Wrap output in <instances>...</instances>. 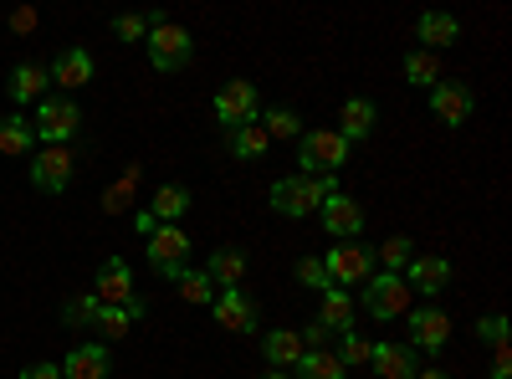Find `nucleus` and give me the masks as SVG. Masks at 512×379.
<instances>
[{
    "mask_svg": "<svg viewBox=\"0 0 512 379\" xmlns=\"http://www.w3.org/2000/svg\"><path fill=\"white\" fill-rule=\"evenodd\" d=\"M333 190H338V180H328V175H277L267 200L282 221H303V216H318V205Z\"/></svg>",
    "mask_w": 512,
    "mask_h": 379,
    "instance_id": "obj_1",
    "label": "nucleus"
},
{
    "mask_svg": "<svg viewBox=\"0 0 512 379\" xmlns=\"http://www.w3.org/2000/svg\"><path fill=\"white\" fill-rule=\"evenodd\" d=\"M354 144L338 134V129H303V139H297V175H338L349 164Z\"/></svg>",
    "mask_w": 512,
    "mask_h": 379,
    "instance_id": "obj_2",
    "label": "nucleus"
},
{
    "mask_svg": "<svg viewBox=\"0 0 512 379\" xmlns=\"http://www.w3.org/2000/svg\"><path fill=\"white\" fill-rule=\"evenodd\" d=\"M144 257H149L154 277L180 282V277L190 272L195 241H190V231H180V226H154V231H149V246H144Z\"/></svg>",
    "mask_w": 512,
    "mask_h": 379,
    "instance_id": "obj_3",
    "label": "nucleus"
},
{
    "mask_svg": "<svg viewBox=\"0 0 512 379\" xmlns=\"http://www.w3.org/2000/svg\"><path fill=\"white\" fill-rule=\"evenodd\" d=\"M144 47H149L154 72H185L190 57H195V36L180 21H154L149 36H144Z\"/></svg>",
    "mask_w": 512,
    "mask_h": 379,
    "instance_id": "obj_4",
    "label": "nucleus"
},
{
    "mask_svg": "<svg viewBox=\"0 0 512 379\" xmlns=\"http://www.w3.org/2000/svg\"><path fill=\"white\" fill-rule=\"evenodd\" d=\"M77 123H82V108L72 98H41L31 113L36 144H47V149H67L77 139Z\"/></svg>",
    "mask_w": 512,
    "mask_h": 379,
    "instance_id": "obj_5",
    "label": "nucleus"
},
{
    "mask_svg": "<svg viewBox=\"0 0 512 379\" xmlns=\"http://www.w3.org/2000/svg\"><path fill=\"white\" fill-rule=\"evenodd\" d=\"M323 272H328V282L333 287H364L369 277H374V251L369 246H359V241H333L328 251H323Z\"/></svg>",
    "mask_w": 512,
    "mask_h": 379,
    "instance_id": "obj_6",
    "label": "nucleus"
},
{
    "mask_svg": "<svg viewBox=\"0 0 512 379\" xmlns=\"http://www.w3.org/2000/svg\"><path fill=\"white\" fill-rule=\"evenodd\" d=\"M359 298H364V313L379 318V323H395V318L410 313V287H405V277H395V272H374V277L359 287Z\"/></svg>",
    "mask_w": 512,
    "mask_h": 379,
    "instance_id": "obj_7",
    "label": "nucleus"
},
{
    "mask_svg": "<svg viewBox=\"0 0 512 379\" xmlns=\"http://www.w3.org/2000/svg\"><path fill=\"white\" fill-rule=\"evenodd\" d=\"M210 108H216V123H226V134H231V129H246V123L262 118V98H256V82H246V77L226 82Z\"/></svg>",
    "mask_w": 512,
    "mask_h": 379,
    "instance_id": "obj_8",
    "label": "nucleus"
},
{
    "mask_svg": "<svg viewBox=\"0 0 512 379\" xmlns=\"http://www.w3.org/2000/svg\"><path fill=\"white\" fill-rule=\"evenodd\" d=\"M472 113H477V93L466 88V82L441 77L431 88V118L441 123V129H461V123H472Z\"/></svg>",
    "mask_w": 512,
    "mask_h": 379,
    "instance_id": "obj_9",
    "label": "nucleus"
},
{
    "mask_svg": "<svg viewBox=\"0 0 512 379\" xmlns=\"http://www.w3.org/2000/svg\"><path fill=\"white\" fill-rule=\"evenodd\" d=\"M318 221H323V231H328L333 241H359V236H364V205H359L354 195H344V190H333V195L318 205Z\"/></svg>",
    "mask_w": 512,
    "mask_h": 379,
    "instance_id": "obj_10",
    "label": "nucleus"
},
{
    "mask_svg": "<svg viewBox=\"0 0 512 379\" xmlns=\"http://www.w3.org/2000/svg\"><path fill=\"white\" fill-rule=\"evenodd\" d=\"M405 333H410V349L441 354L446 339H451V318H446L436 303H425V308H410V313H405Z\"/></svg>",
    "mask_w": 512,
    "mask_h": 379,
    "instance_id": "obj_11",
    "label": "nucleus"
},
{
    "mask_svg": "<svg viewBox=\"0 0 512 379\" xmlns=\"http://www.w3.org/2000/svg\"><path fill=\"white\" fill-rule=\"evenodd\" d=\"M210 318H216V328H226V333H256V303L246 298V287H221L216 292V303H210Z\"/></svg>",
    "mask_w": 512,
    "mask_h": 379,
    "instance_id": "obj_12",
    "label": "nucleus"
},
{
    "mask_svg": "<svg viewBox=\"0 0 512 379\" xmlns=\"http://www.w3.org/2000/svg\"><path fill=\"white\" fill-rule=\"evenodd\" d=\"M405 287L420 292V298H441V292L451 287V262L436 257V251H415L410 267H405Z\"/></svg>",
    "mask_w": 512,
    "mask_h": 379,
    "instance_id": "obj_13",
    "label": "nucleus"
},
{
    "mask_svg": "<svg viewBox=\"0 0 512 379\" xmlns=\"http://www.w3.org/2000/svg\"><path fill=\"white\" fill-rule=\"evenodd\" d=\"M31 185L41 195H62L72 185V149H36L31 154Z\"/></svg>",
    "mask_w": 512,
    "mask_h": 379,
    "instance_id": "obj_14",
    "label": "nucleus"
},
{
    "mask_svg": "<svg viewBox=\"0 0 512 379\" xmlns=\"http://www.w3.org/2000/svg\"><path fill=\"white\" fill-rule=\"evenodd\" d=\"M93 72H98V62H93V52H82V47H67V52H57V57H52V67H47L52 88H62L67 98H72L77 88H88V82H93Z\"/></svg>",
    "mask_w": 512,
    "mask_h": 379,
    "instance_id": "obj_15",
    "label": "nucleus"
},
{
    "mask_svg": "<svg viewBox=\"0 0 512 379\" xmlns=\"http://www.w3.org/2000/svg\"><path fill=\"white\" fill-rule=\"evenodd\" d=\"M415 41H420V52H436V57H441L446 47H456V41H461V21L446 16V11H420Z\"/></svg>",
    "mask_w": 512,
    "mask_h": 379,
    "instance_id": "obj_16",
    "label": "nucleus"
},
{
    "mask_svg": "<svg viewBox=\"0 0 512 379\" xmlns=\"http://www.w3.org/2000/svg\"><path fill=\"white\" fill-rule=\"evenodd\" d=\"M93 292H98V303H134L139 292H134V267H128L123 257H108L93 277Z\"/></svg>",
    "mask_w": 512,
    "mask_h": 379,
    "instance_id": "obj_17",
    "label": "nucleus"
},
{
    "mask_svg": "<svg viewBox=\"0 0 512 379\" xmlns=\"http://www.w3.org/2000/svg\"><path fill=\"white\" fill-rule=\"evenodd\" d=\"M313 323L328 328L333 339H338V333H349V328H354V292L323 287V292H318V318H313Z\"/></svg>",
    "mask_w": 512,
    "mask_h": 379,
    "instance_id": "obj_18",
    "label": "nucleus"
},
{
    "mask_svg": "<svg viewBox=\"0 0 512 379\" xmlns=\"http://www.w3.org/2000/svg\"><path fill=\"white\" fill-rule=\"evenodd\" d=\"M246 267H251V262H246V251H241V246H216V251L205 257L200 272L216 282V292H221V287H241V282H246Z\"/></svg>",
    "mask_w": 512,
    "mask_h": 379,
    "instance_id": "obj_19",
    "label": "nucleus"
},
{
    "mask_svg": "<svg viewBox=\"0 0 512 379\" xmlns=\"http://www.w3.org/2000/svg\"><path fill=\"white\" fill-rule=\"evenodd\" d=\"M369 369H374L379 379H415L420 359H415L410 344H374V349H369Z\"/></svg>",
    "mask_w": 512,
    "mask_h": 379,
    "instance_id": "obj_20",
    "label": "nucleus"
},
{
    "mask_svg": "<svg viewBox=\"0 0 512 379\" xmlns=\"http://www.w3.org/2000/svg\"><path fill=\"white\" fill-rule=\"evenodd\" d=\"M113 359L103 344H72L67 359H62V379H108Z\"/></svg>",
    "mask_w": 512,
    "mask_h": 379,
    "instance_id": "obj_21",
    "label": "nucleus"
},
{
    "mask_svg": "<svg viewBox=\"0 0 512 379\" xmlns=\"http://www.w3.org/2000/svg\"><path fill=\"white\" fill-rule=\"evenodd\" d=\"M374 123H379L374 98H344V108H338V134H344L349 144H364L374 134Z\"/></svg>",
    "mask_w": 512,
    "mask_h": 379,
    "instance_id": "obj_22",
    "label": "nucleus"
},
{
    "mask_svg": "<svg viewBox=\"0 0 512 379\" xmlns=\"http://www.w3.org/2000/svg\"><path fill=\"white\" fill-rule=\"evenodd\" d=\"M144 313H149V303H144V298H134V303H103L93 328L103 333V339H113V344H118V339H128V328H134Z\"/></svg>",
    "mask_w": 512,
    "mask_h": 379,
    "instance_id": "obj_23",
    "label": "nucleus"
},
{
    "mask_svg": "<svg viewBox=\"0 0 512 379\" xmlns=\"http://www.w3.org/2000/svg\"><path fill=\"white\" fill-rule=\"evenodd\" d=\"M47 88H52V77H47V67H36V62H16V72H11V103H16V113L26 108V103H41L47 98Z\"/></svg>",
    "mask_w": 512,
    "mask_h": 379,
    "instance_id": "obj_24",
    "label": "nucleus"
},
{
    "mask_svg": "<svg viewBox=\"0 0 512 379\" xmlns=\"http://www.w3.org/2000/svg\"><path fill=\"white\" fill-rule=\"evenodd\" d=\"M190 205H195L190 185H159L149 200V216H154V226H180V216H190Z\"/></svg>",
    "mask_w": 512,
    "mask_h": 379,
    "instance_id": "obj_25",
    "label": "nucleus"
},
{
    "mask_svg": "<svg viewBox=\"0 0 512 379\" xmlns=\"http://www.w3.org/2000/svg\"><path fill=\"white\" fill-rule=\"evenodd\" d=\"M0 154H11V159H31L36 154V129H31L26 113L0 118Z\"/></svg>",
    "mask_w": 512,
    "mask_h": 379,
    "instance_id": "obj_26",
    "label": "nucleus"
},
{
    "mask_svg": "<svg viewBox=\"0 0 512 379\" xmlns=\"http://www.w3.org/2000/svg\"><path fill=\"white\" fill-rule=\"evenodd\" d=\"M262 354H267V364L272 369H292L297 359H303V333H297V328H272L267 333V339H262Z\"/></svg>",
    "mask_w": 512,
    "mask_h": 379,
    "instance_id": "obj_27",
    "label": "nucleus"
},
{
    "mask_svg": "<svg viewBox=\"0 0 512 379\" xmlns=\"http://www.w3.org/2000/svg\"><path fill=\"white\" fill-rule=\"evenodd\" d=\"M292 369H297L292 379H349V369L338 364L333 349H303V359H297Z\"/></svg>",
    "mask_w": 512,
    "mask_h": 379,
    "instance_id": "obj_28",
    "label": "nucleus"
},
{
    "mask_svg": "<svg viewBox=\"0 0 512 379\" xmlns=\"http://www.w3.org/2000/svg\"><path fill=\"white\" fill-rule=\"evenodd\" d=\"M441 77H446V72H441V57H436V52H420V47L405 52V82H415V88L431 93Z\"/></svg>",
    "mask_w": 512,
    "mask_h": 379,
    "instance_id": "obj_29",
    "label": "nucleus"
},
{
    "mask_svg": "<svg viewBox=\"0 0 512 379\" xmlns=\"http://www.w3.org/2000/svg\"><path fill=\"white\" fill-rule=\"evenodd\" d=\"M256 123H262L267 139H303V113L297 108H267Z\"/></svg>",
    "mask_w": 512,
    "mask_h": 379,
    "instance_id": "obj_30",
    "label": "nucleus"
},
{
    "mask_svg": "<svg viewBox=\"0 0 512 379\" xmlns=\"http://www.w3.org/2000/svg\"><path fill=\"white\" fill-rule=\"evenodd\" d=\"M226 144H231V154H236V159H262V154L272 149V139L262 134V123H246V129H231V134H226Z\"/></svg>",
    "mask_w": 512,
    "mask_h": 379,
    "instance_id": "obj_31",
    "label": "nucleus"
},
{
    "mask_svg": "<svg viewBox=\"0 0 512 379\" xmlns=\"http://www.w3.org/2000/svg\"><path fill=\"white\" fill-rule=\"evenodd\" d=\"M410 257H415V241H410V236H390V241L374 251V262H379L384 272H395V277L410 267Z\"/></svg>",
    "mask_w": 512,
    "mask_h": 379,
    "instance_id": "obj_32",
    "label": "nucleus"
},
{
    "mask_svg": "<svg viewBox=\"0 0 512 379\" xmlns=\"http://www.w3.org/2000/svg\"><path fill=\"white\" fill-rule=\"evenodd\" d=\"M98 308H103V303H98V292L88 287V292H77V298L62 303V318H67L72 328H93V323H98Z\"/></svg>",
    "mask_w": 512,
    "mask_h": 379,
    "instance_id": "obj_33",
    "label": "nucleus"
},
{
    "mask_svg": "<svg viewBox=\"0 0 512 379\" xmlns=\"http://www.w3.org/2000/svg\"><path fill=\"white\" fill-rule=\"evenodd\" d=\"M175 287H180V298H185L190 308H210V303H216V282H210L205 272H185Z\"/></svg>",
    "mask_w": 512,
    "mask_h": 379,
    "instance_id": "obj_34",
    "label": "nucleus"
},
{
    "mask_svg": "<svg viewBox=\"0 0 512 379\" xmlns=\"http://www.w3.org/2000/svg\"><path fill=\"white\" fill-rule=\"evenodd\" d=\"M369 339H364V333L359 328H349V333H338V364H344V369H364L369 364Z\"/></svg>",
    "mask_w": 512,
    "mask_h": 379,
    "instance_id": "obj_35",
    "label": "nucleus"
},
{
    "mask_svg": "<svg viewBox=\"0 0 512 379\" xmlns=\"http://www.w3.org/2000/svg\"><path fill=\"white\" fill-rule=\"evenodd\" d=\"M154 21H164V16H159V11H128V16L113 21V36H118V41H144Z\"/></svg>",
    "mask_w": 512,
    "mask_h": 379,
    "instance_id": "obj_36",
    "label": "nucleus"
},
{
    "mask_svg": "<svg viewBox=\"0 0 512 379\" xmlns=\"http://www.w3.org/2000/svg\"><path fill=\"white\" fill-rule=\"evenodd\" d=\"M134 180H139V164H128L123 180L108 185V195H103V210H108V216H123V210H128V200H134Z\"/></svg>",
    "mask_w": 512,
    "mask_h": 379,
    "instance_id": "obj_37",
    "label": "nucleus"
},
{
    "mask_svg": "<svg viewBox=\"0 0 512 379\" xmlns=\"http://www.w3.org/2000/svg\"><path fill=\"white\" fill-rule=\"evenodd\" d=\"M297 282H303V287H313V292H323V287H333L328 282V272H323V257H297Z\"/></svg>",
    "mask_w": 512,
    "mask_h": 379,
    "instance_id": "obj_38",
    "label": "nucleus"
},
{
    "mask_svg": "<svg viewBox=\"0 0 512 379\" xmlns=\"http://www.w3.org/2000/svg\"><path fill=\"white\" fill-rule=\"evenodd\" d=\"M477 344H507V313H487V318H477Z\"/></svg>",
    "mask_w": 512,
    "mask_h": 379,
    "instance_id": "obj_39",
    "label": "nucleus"
},
{
    "mask_svg": "<svg viewBox=\"0 0 512 379\" xmlns=\"http://www.w3.org/2000/svg\"><path fill=\"white\" fill-rule=\"evenodd\" d=\"M492 379H512V344H492Z\"/></svg>",
    "mask_w": 512,
    "mask_h": 379,
    "instance_id": "obj_40",
    "label": "nucleus"
},
{
    "mask_svg": "<svg viewBox=\"0 0 512 379\" xmlns=\"http://www.w3.org/2000/svg\"><path fill=\"white\" fill-rule=\"evenodd\" d=\"M21 379H62V364H47V359H36L21 369Z\"/></svg>",
    "mask_w": 512,
    "mask_h": 379,
    "instance_id": "obj_41",
    "label": "nucleus"
},
{
    "mask_svg": "<svg viewBox=\"0 0 512 379\" xmlns=\"http://www.w3.org/2000/svg\"><path fill=\"white\" fill-rule=\"evenodd\" d=\"M36 21H41V16H36L31 6H21V11H11V31H21V36H26V31H36Z\"/></svg>",
    "mask_w": 512,
    "mask_h": 379,
    "instance_id": "obj_42",
    "label": "nucleus"
},
{
    "mask_svg": "<svg viewBox=\"0 0 512 379\" xmlns=\"http://www.w3.org/2000/svg\"><path fill=\"white\" fill-rule=\"evenodd\" d=\"M415 379H451L446 369H415Z\"/></svg>",
    "mask_w": 512,
    "mask_h": 379,
    "instance_id": "obj_43",
    "label": "nucleus"
},
{
    "mask_svg": "<svg viewBox=\"0 0 512 379\" xmlns=\"http://www.w3.org/2000/svg\"><path fill=\"white\" fill-rule=\"evenodd\" d=\"M262 379H292V374H282V369H272V374H262Z\"/></svg>",
    "mask_w": 512,
    "mask_h": 379,
    "instance_id": "obj_44",
    "label": "nucleus"
}]
</instances>
